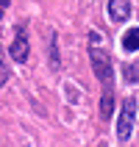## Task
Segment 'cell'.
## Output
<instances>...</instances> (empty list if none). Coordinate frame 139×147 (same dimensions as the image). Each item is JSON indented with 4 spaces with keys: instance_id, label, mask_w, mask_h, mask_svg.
<instances>
[{
    "instance_id": "ba28073f",
    "label": "cell",
    "mask_w": 139,
    "mask_h": 147,
    "mask_svg": "<svg viewBox=\"0 0 139 147\" xmlns=\"http://www.w3.org/2000/svg\"><path fill=\"white\" fill-rule=\"evenodd\" d=\"M125 81H139V69H136V67H134V64H128V67H125Z\"/></svg>"
},
{
    "instance_id": "8992f818",
    "label": "cell",
    "mask_w": 139,
    "mask_h": 147,
    "mask_svg": "<svg viewBox=\"0 0 139 147\" xmlns=\"http://www.w3.org/2000/svg\"><path fill=\"white\" fill-rule=\"evenodd\" d=\"M111 111H114V92H103V97H100V119L108 122Z\"/></svg>"
},
{
    "instance_id": "9c48e42d",
    "label": "cell",
    "mask_w": 139,
    "mask_h": 147,
    "mask_svg": "<svg viewBox=\"0 0 139 147\" xmlns=\"http://www.w3.org/2000/svg\"><path fill=\"white\" fill-rule=\"evenodd\" d=\"M8 81V67H6V61H3V50H0V86Z\"/></svg>"
},
{
    "instance_id": "6da1fadb",
    "label": "cell",
    "mask_w": 139,
    "mask_h": 147,
    "mask_svg": "<svg viewBox=\"0 0 139 147\" xmlns=\"http://www.w3.org/2000/svg\"><path fill=\"white\" fill-rule=\"evenodd\" d=\"M89 58H92V69H95V75H98V81L103 83V92H114V69H111L108 53L92 45L89 47Z\"/></svg>"
},
{
    "instance_id": "52a82bcc",
    "label": "cell",
    "mask_w": 139,
    "mask_h": 147,
    "mask_svg": "<svg viewBox=\"0 0 139 147\" xmlns=\"http://www.w3.org/2000/svg\"><path fill=\"white\" fill-rule=\"evenodd\" d=\"M50 58H53V69H58V50H56V36L50 33Z\"/></svg>"
},
{
    "instance_id": "5b68a950",
    "label": "cell",
    "mask_w": 139,
    "mask_h": 147,
    "mask_svg": "<svg viewBox=\"0 0 139 147\" xmlns=\"http://www.w3.org/2000/svg\"><path fill=\"white\" fill-rule=\"evenodd\" d=\"M123 50L125 53H136L139 50V28H128L123 33Z\"/></svg>"
},
{
    "instance_id": "30bf717a",
    "label": "cell",
    "mask_w": 139,
    "mask_h": 147,
    "mask_svg": "<svg viewBox=\"0 0 139 147\" xmlns=\"http://www.w3.org/2000/svg\"><path fill=\"white\" fill-rule=\"evenodd\" d=\"M8 3H11V0H0V17L6 14V8H8Z\"/></svg>"
},
{
    "instance_id": "3957f363",
    "label": "cell",
    "mask_w": 139,
    "mask_h": 147,
    "mask_svg": "<svg viewBox=\"0 0 139 147\" xmlns=\"http://www.w3.org/2000/svg\"><path fill=\"white\" fill-rule=\"evenodd\" d=\"M8 53H11V58H14L17 64H25L28 61V36H25V28L20 25L14 33V42L8 45Z\"/></svg>"
},
{
    "instance_id": "277c9868",
    "label": "cell",
    "mask_w": 139,
    "mask_h": 147,
    "mask_svg": "<svg viewBox=\"0 0 139 147\" xmlns=\"http://www.w3.org/2000/svg\"><path fill=\"white\" fill-rule=\"evenodd\" d=\"M131 14V3L128 0H111L108 3V17H111V22H125Z\"/></svg>"
},
{
    "instance_id": "7a4b0ae2",
    "label": "cell",
    "mask_w": 139,
    "mask_h": 147,
    "mask_svg": "<svg viewBox=\"0 0 139 147\" xmlns=\"http://www.w3.org/2000/svg\"><path fill=\"white\" fill-rule=\"evenodd\" d=\"M134 122H136V100H134V97H125L123 114H120V122H117V139H120V142H128V139H131Z\"/></svg>"
}]
</instances>
